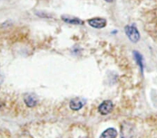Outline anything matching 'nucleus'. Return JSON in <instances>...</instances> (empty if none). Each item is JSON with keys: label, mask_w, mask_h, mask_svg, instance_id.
I'll return each mask as SVG.
<instances>
[{"label": "nucleus", "mask_w": 157, "mask_h": 138, "mask_svg": "<svg viewBox=\"0 0 157 138\" xmlns=\"http://www.w3.org/2000/svg\"><path fill=\"white\" fill-rule=\"evenodd\" d=\"M125 33L129 40L133 43H137L140 40V33L134 25H127L124 28Z\"/></svg>", "instance_id": "1"}, {"label": "nucleus", "mask_w": 157, "mask_h": 138, "mask_svg": "<svg viewBox=\"0 0 157 138\" xmlns=\"http://www.w3.org/2000/svg\"><path fill=\"white\" fill-rule=\"evenodd\" d=\"M113 109V104L111 100H104L98 106V112L102 115H107L112 112Z\"/></svg>", "instance_id": "2"}, {"label": "nucleus", "mask_w": 157, "mask_h": 138, "mask_svg": "<svg viewBox=\"0 0 157 138\" xmlns=\"http://www.w3.org/2000/svg\"><path fill=\"white\" fill-rule=\"evenodd\" d=\"M23 100L25 103L28 107H34L36 106L39 103V99H38L36 95L32 94V93H27L24 95Z\"/></svg>", "instance_id": "3"}, {"label": "nucleus", "mask_w": 157, "mask_h": 138, "mask_svg": "<svg viewBox=\"0 0 157 138\" xmlns=\"http://www.w3.org/2000/svg\"><path fill=\"white\" fill-rule=\"evenodd\" d=\"M87 22L90 24V26L96 29L104 28L106 26V24H107L106 20L101 18V17H94V18L90 19L87 21Z\"/></svg>", "instance_id": "4"}, {"label": "nucleus", "mask_w": 157, "mask_h": 138, "mask_svg": "<svg viewBox=\"0 0 157 138\" xmlns=\"http://www.w3.org/2000/svg\"><path fill=\"white\" fill-rule=\"evenodd\" d=\"M86 100L83 99V98L80 97H76L70 101L69 107L72 110H75V111H78L85 105Z\"/></svg>", "instance_id": "5"}, {"label": "nucleus", "mask_w": 157, "mask_h": 138, "mask_svg": "<svg viewBox=\"0 0 157 138\" xmlns=\"http://www.w3.org/2000/svg\"><path fill=\"white\" fill-rule=\"evenodd\" d=\"M61 17H62V20L63 21L68 24L75 25H82L84 24V21H82L81 19L74 16H69V15H63Z\"/></svg>", "instance_id": "6"}, {"label": "nucleus", "mask_w": 157, "mask_h": 138, "mask_svg": "<svg viewBox=\"0 0 157 138\" xmlns=\"http://www.w3.org/2000/svg\"><path fill=\"white\" fill-rule=\"evenodd\" d=\"M117 136V131L113 128H109L102 132L99 138H116Z\"/></svg>", "instance_id": "7"}, {"label": "nucleus", "mask_w": 157, "mask_h": 138, "mask_svg": "<svg viewBox=\"0 0 157 138\" xmlns=\"http://www.w3.org/2000/svg\"><path fill=\"white\" fill-rule=\"evenodd\" d=\"M133 57L134 59L137 62L138 66L140 67L141 71H143V68H144V64H143V56H142L140 52L138 51H133Z\"/></svg>", "instance_id": "8"}, {"label": "nucleus", "mask_w": 157, "mask_h": 138, "mask_svg": "<svg viewBox=\"0 0 157 138\" xmlns=\"http://www.w3.org/2000/svg\"><path fill=\"white\" fill-rule=\"evenodd\" d=\"M105 1L106 2H108V3H112V2H113L114 0H105Z\"/></svg>", "instance_id": "9"}]
</instances>
